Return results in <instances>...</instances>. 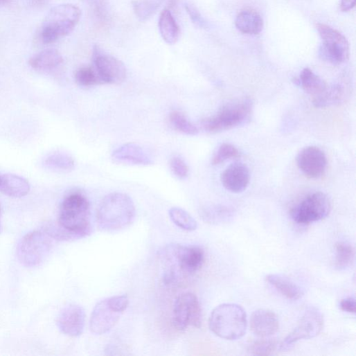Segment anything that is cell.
<instances>
[{
    "label": "cell",
    "mask_w": 356,
    "mask_h": 356,
    "mask_svg": "<svg viewBox=\"0 0 356 356\" xmlns=\"http://www.w3.org/2000/svg\"><path fill=\"white\" fill-rule=\"evenodd\" d=\"M90 204L81 193H73L63 200L57 224L46 227V233L59 241H71L87 237L91 233Z\"/></svg>",
    "instance_id": "cell-1"
},
{
    "label": "cell",
    "mask_w": 356,
    "mask_h": 356,
    "mask_svg": "<svg viewBox=\"0 0 356 356\" xmlns=\"http://www.w3.org/2000/svg\"><path fill=\"white\" fill-rule=\"evenodd\" d=\"M166 260L170 263L164 272L163 281L166 285H175L184 276L199 272L205 262V251L199 246L170 244L163 251Z\"/></svg>",
    "instance_id": "cell-2"
},
{
    "label": "cell",
    "mask_w": 356,
    "mask_h": 356,
    "mask_svg": "<svg viewBox=\"0 0 356 356\" xmlns=\"http://www.w3.org/2000/svg\"><path fill=\"white\" fill-rule=\"evenodd\" d=\"M136 209L132 199L123 193L106 196L97 212L99 228L107 232L117 231L130 226L134 221Z\"/></svg>",
    "instance_id": "cell-3"
},
{
    "label": "cell",
    "mask_w": 356,
    "mask_h": 356,
    "mask_svg": "<svg viewBox=\"0 0 356 356\" xmlns=\"http://www.w3.org/2000/svg\"><path fill=\"white\" fill-rule=\"evenodd\" d=\"M247 317L244 308L235 303H224L216 307L209 319L211 331L226 340L242 337L247 328Z\"/></svg>",
    "instance_id": "cell-4"
},
{
    "label": "cell",
    "mask_w": 356,
    "mask_h": 356,
    "mask_svg": "<svg viewBox=\"0 0 356 356\" xmlns=\"http://www.w3.org/2000/svg\"><path fill=\"white\" fill-rule=\"evenodd\" d=\"M80 10L65 4L53 8L42 25L41 39L44 44H51L70 35L81 18Z\"/></svg>",
    "instance_id": "cell-5"
},
{
    "label": "cell",
    "mask_w": 356,
    "mask_h": 356,
    "mask_svg": "<svg viewBox=\"0 0 356 356\" xmlns=\"http://www.w3.org/2000/svg\"><path fill=\"white\" fill-rule=\"evenodd\" d=\"M129 305L127 295L105 299L94 307L90 319L91 332L100 335L110 331L119 321Z\"/></svg>",
    "instance_id": "cell-6"
},
{
    "label": "cell",
    "mask_w": 356,
    "mask_h": 356,
    "mask_svg": "<svg viewBox=\"0 0 356 356\" xmlns=\"http://www.w3.org/2000/svg\"><path fill=\"white\" fill-rule=\"evenodd\" d=\"M251 114L252 103L244 100L224 107L215 116L204 119L202 125L209 133H218L246 123Z\"/></svg>",
    "instance_id": "cell-7"
},
{
    "label": "cell",
    "mask_w": 356,
    "mask_h": 356,
    "mask_svg": "<svg viewBox=\"0 0 356 356\" xmlns=\"http://www.w3.org/2000/svg\"><path fill=\"white\" fill-rule=\"evenodd\" d=\"M52 239L47 233L39 231L26 235L17 247V257L20 262L29 268L42 265L52 250Z\"/></svg>",
    "instance_id": "cell-8"
},
{
    "label": "cell",
    "mask_w": 356,
    "mask_h": 356,
    "mask_svg": "<svg viewBox=\"0 0 356 356\" xmlns=\"http://www.w3.org/2000/svg\"><path fill=\"white\" fill-rule=\"evenodd\" d=\"M299 82L303 89L312 98L313 105L323 108L340 103L344 90L339 84L329 87L320 77L310 69H304Z\"/></svg>",
    "instance_id": "cell-9"
},
{
    "label": "cell",
    "mask_w": 356,
    "mask_h": 356,
    "mask_svg": "<svg viewBox=\"0 0 356 356\" xmlns=\"http://www.w3.org/2000/svg\"><path fill=\"white\" fill-rule=\"evenodd\" d=\"M331 211L328 197L318 192L306 197L290 212L292 219L298 224L308 225L326 218Z\"/></svg>",
    "instance_id": "cell-10"
},
{
    "label": "cell",
    "mask_w": 356,
    "mask_h": 356,
    "mask_svg": "<svg viewBox=\"0 0 356 356\" xmlns=\"http://www.w3.org/2000/svg\"><path fill=\"white\" fill-rule=\"evenodd\" d=\"M172 324L180 331L189 326L199 328L202 325V310L197 296L190 292L178 296L172 309Z\"/></svg>",
    "instance_id": "cell-11"
},
{
    "label": "cell",
    "mask_w": 356,
    "mask_h": 356,
    "mask_svg": "<svg viewBox=\"0 0 356 356\" xmlns=\"http://www.w3.org/2000/svg\"><path fill=\"white\" fill-rule=\"evenodd\" d=\"M317 29L323 42L319 51L322 60L332 64H340L347 60L349 46L344 36L325 24H317Z\"/></svg>",
    "instance_id": "cell-12"
},
{
    "label": "cell",
    "mask_w": 356,
    "mask_h": 356,
    "mask_svg": "<svg viewBox=\"0 0 356 356\" xmlns=\"http://www.w3.org/2000/svg\"><path fill=\"white\" fill-rule=\"evenodd\" d=\"M323 327L321 312L314 307L307 308L294 330L280 344L281 350H286L301 339H308L317 336Z\"/></svg>",
    "instance_id": "cell-13"
},
{
    "label": "cell",
    "mask_w": 356,
    "mask_h": 356,
    "mask_svg": "<svg viewBox=\"0 0 356 356\" xmlns=\"http://www.w3.org/2000/svg\"><path fill=\"white\" fill-rule=\"evenodd\" d=\"M94 62L102 84H118L126 79L125 66L114 57L96 52Z\"/></svg>",
    "instance_id": "cell-14"
},
{
    "label": "cell",
    "mask_w": 356,
    "mask_h": 356,
    "mask_svg": "<svg viewBox=\"0 0 356 356\" xmlns=\"http://www.w3.org/2000/svg\"><path fill=\"white\" fill-rule=\"evenodd\" d=\"M297 165L303 173L312 179H317L326 172L327 157L324 152L316 146L303 148L296 158Z\"/></svg>",
    "instance_id": "cell-15"
},
{
    "label": "cell",
    "mask_w": 356,
    "mask_h": 356,
    "mask_svg": "<svg viewBox=\"0 0 356 356\" xmlns=\"http://www.w3.org/2000/svg\"><path fill=\"white\" fill-rule=\"evenodd\" d=\"M86 314L80 305L71 304L62 309L57 318L60 331L72 337L80 336L85 326Z\"/></svg>",
    "instance_id": "cell-16"
},
{
    "label": "cell",
    "mask_w": 356,
    "mask_h": 356,
    "mask_svg": "<svg viewBox=\"0 0 356 356\" xmlns=\"http://www.w3.org/2000/svg\"><path fill=\"white\" fill-rule=\"evenodd\" d=\"M222 185L228 191L239 194L243 193L250 182V172L243 163L235 162L230 165L222 174Z\"/></svg>",
    "instance_id": "cell-17"
},
{
    "label": "cell",
    "mask_w": 356,
    "mask_h": 356,
    "mask_svg": "<svg viewBox=\"0 0 356 356\" xmlns=\"http://www.w3.org/2000/svg\"><path fill=\"white\" fill-rule=\"evenodd\" d=\"M251 331L260 337H269L279 329L277 316L271 310L260 309L255 311L250 319Z\"/></svg>",
    "instance_id": "cell-18"
},
{
    "label": "cell",
    "mask_w": 356,
    "mask_h": 356,
    "mask_svg": "<svg viewBox=\"0 0 356 356\" xmlns=\"http://www.w3.org/2000/svg\"><path fill=\"white\" fill-rule=\"evenodd\" d=\"M114 160L129 164L148 166L153 163L146 151L135 143H126L116 149L112 154Z\"/></svg>",
    "instance_id": "cell-19"
},
{
    "label": "cell",
    "mask_w": 356,
    "mask_h": 356,
    "mask_svg": "<svg viewBox=\"0 0 356 356\" xmlns=\"http://www.w3.org/2000/svg\"><path fill=\"white\" fill-rule=\"evenodd\" d=\"M30 191L29 183L24 177L15 174L0 173V193L16 199L27 196Z\"/></svg>",
    "instance_id": "cell-20"
},
{
    "label": "cell",
    "mask_w": 356,
    "mask_h": 356,
    "mask_svg": "<svg viewBox=\"0 0 356 356\" xmlns=\"http://www.w3.org/2000/svg\"><path fill=\"white\" fill-rule=\"evenodd\" d=\"M267 281L280 294L290 300H299L304 293L303 290L289 278L280 274H269Z\"/></svg>",
    "instance_id": "cell-21"
},
{
    "label": "cell",
    "mask_w": 356,
    "mask_h": 356,
    "mask_svg": "<svg viewBox=\"0 0 356 356\" xmlns=\"http://www.w3.org/2000/svg\"><path fill=\"white\" fill-rule=\"evenodd\" d=\"M235 26L242 33L258 35L263 29V20L256 11L248 9L238 15Z\"/></svg>",
    "instance_id": "cell-22"
},
{
    "label": "cell",
    "mask_w": 356,
    "mask_h": 356,
    "mask_svg": "<svg viewBox=\"0 0 356 356\" xmlns=\"http://www.w3.org/2000/svg\"><path fill=\"white\" fill-rule=\"evenodd\" d=\"M63 57L55 49H47L33 56L29 61L30 66L39 71H51L63 63Z\"/></svg>",
    "instance_id": "cell-23"
},
{
    "label": "cell",
    "mask_w": 356,
    "mask_h": 356,
    "mask_svg": "<svg viewBox=\"0 0 356 356\" xmlns=\"http://www.w3.org/2000/svg\"><path fill=\"white\" fill-rule=\"evenodd\" d=\"M159 30L163 41L169 44H175L179 39L180 29L169 10H163L159 20Z\"/></svg>",
    "instance_id": "cell-24"
},
{
    "label": "cell",
    "mask_w": 356,
    "mask_h": 356,
    "mask_svg": "<svg viewBox=\"0 0 356 356\" xmlns=\"http://www.w3.org/2000/svg\"><path fill=\"white\" fill-rule=\"evenodd\" d=\"M200 217L207 224L218 225L226 223L233 218L234 211L224 206H208L200 211Z\"/></svg>",
    "instance_id": "cell-25"
},
{
    "label": "cell",
    "mask_w": 356,
    "mask_h": 356,
    "mask_svg": "<svg viewBox=\"0 0 356 356\" xmlns=\"http://www.w3.org/2000/svg\"><path fill=\"white\" fill-rule=\"evenodd\" d=\"M75 160L68 153L56 152L49 154L44 161L46 168L57 172H69L75 168Z\"/></svg>",
    "instance_id": "cell-26"
},
{
    "label": "cell",
    "mask_w": 356,
    "mask_h": 356,
    "mask_svg": "<svg viewBox=\"0 0 356 356\" xmlns=\"http://www.w3.org/2000/svg\"><path fill=\"white\" fill-rule=\"evenodd\" d=\"M335 267L339 270L350 267L355 260V251L353 245L346 242H338L335 245Z\"/></svg>",
    "instance_id": "cell-27"
},
{
    "label": "cell",
    "mask_w": 356,
    "mask_h": 356,
    "mask_svg": "<svg viewBox=\"0 0 356 356\" xmlns=\"http://www.w3.org/2000/svg\"><path fill=\"white\" fill-rule=\"evenodd\" d=\"M172 222L177 227L186 231H195L198 228L197 222L187 211L180 208H172L168 211Z\"/></svg>",
    "instance_id": "cell-28"
},
{
    "label": "cell",
    "mask_w": 356,
    "mask_h": 356,
    "mask_svg": "<svg viewBox=\"0 0 356 356\" xmlns=\"http://www.w3.org/2000/svg\"><path fill=\"white\" fill-rule=\"evenodd\" d=\"M169 121L173 128L177 132L190 136L199 134L197 127L181 112H172L169 116Z\"/></svg>",
    "instance_id": "cell-29"
},
{
    "label": "cell",
    "mask_w": 356,
    "mask_h": 356,
    "mask_svg": "<svg viewBox=\"0 0 356 356\" xmlns=\"http://www.w3.org/2000/svg\"><path fill=\"white\" fill-rule=\"evenodd\" d=\"M163 0H137L133 2L134 12L141 21L151 17L159 8Z\"/></svg>",
    "instance_id": "cell-30"
},
{
    "label": "cell",
    "mask_w": 356,
    "mask_h": 356,
    "mask_svg": "<svg viewBox=\"0 0 356 356\" xmlns=\"http://www.w3.org/2000/svg\"><path fill=\"white\" fill-rule=\"evenodd\" d=\"M75 80L78 85L83 87H90L102 84L96 69L89 66L78 69L75 73Z\"/></svg>",
    "instance_id": "cell-31"
},
{
    "label": "cell",
    "mask_w": 356,
    "mask_h": 356,
    "mask_svg": "<svg viewBox=\"0 0 356 356\" xmlns=\"http://www.w3.org/2000/svg\"><path fill=\"white\" fill-rule=\"evenodd\" d=\"M258 339L251 343L249 351L253 355L267 356L274 353L278 346V343L273 339Z\"/></svg>",
    "instance_id": "cell-32"
},
{
    "label": "cell",
    "mask_w": 356,
    "mask_h": 356,
    "mask_svg": "<svg viewBox=\"0 0 356 356\" xmlns=\"http://www.w3.org/2000/svg\"><path fill=\"white\" fill-rule=\"evenodd\" d=\"M238 157H240V152L235 146L223 143L215 154L212 163L213 165H219L229 159Z\"/></svg>",
    "instance_id": "cell-33"
},
{
    "label": "cell",
    "mask_w": 356,
    "mask_h": 356,
    "mask_svg": "<svg viewBox=\"0 0 356 356\" xmlns=\"http://www.w3.org/2000/svg\"><path fill=\"white\" fill-rule=\"evenodd\" d=\"M170 168L172 173L179 179L185 180L189 176V166L180 157L175 156L170 159Z\"/></svg>",
    "instance_id": "cell-34"
},
{
    "label": "cell",
    "mask_w": 356,
    "mask_h": 356,
    "mask_svg": "<svg viewBox=\"0 0 356 356\" xmlns=\"http://www.w3.org/2000/svg\"><path fill=\"white\" fill-rule=\"evenodd\" d=\"M339 307L344 312L355 314V299L354 297H348L340 301Z\"/></svg>",
    "instance_id": "cell-35"
},
{
    "label": "cell",
    "mask_w": 356,
    "mask_h": 356,
    "mask_svg": "<svg viewBox=\"0 0 356 356\" xmlns=\"http://www.w3.org/2000/svg\"><path fill=\"white\" fill-rule=\"evenodd\" d=\"M186 10L195 24L199 26H204L205 23L199 11L193 6H186Z\"/></svg>",
    "instance_id": "cell-36"
},
{
    "label": "cell",
    "mask_w": 356,
    "mask_h": 356,
    "mask_svg": "<svg viewBox=\"0 0 356 356\" xmlns=\"http://www.w3.org/2000/svg\"><path fill=\"white\" fill-rule=\"evenodd\" d=\"M356 0H341L340 9L342 12H348L355 6Z\"/></svg>",
    "instance_id": "cell-37"
},
{
    "label": "cell",
    "mask_w": 356,
    "mask_h": 356,
    "mask_svg": "<svg viewBox=\"0 0 356 356\" xmlns=\"http://www.w3.org/2000/svg\"><path fill=\"white\" fill-rule=\"evenodd\" d=\"M8 0H0V5L6 3Z\"/></svg>",
    "instance_id": "cell-38"
},
{
    "label": "cell",
    "mask_w": 356,
    "mask_h": 356,
    "mask_svg": "<svg viewBox=\"0 0 356 356\" xmlns=\"http://www.w3.org/2000/svg\"><path fill=\"white\" fill-rule=\"evenodd\" d=\"M0 233H1V223H0Z\"/></svg>",
    "instance_id": "cell-39"
},
{
    "label": "cell",
    "mask_w": 356,
    "mask_h": 356,
    "mask_svg": "<svg viewBox=\"0 0 356 356\" xmlns=\"http://www.w3.org/2000/svg\"><path fill=\"white\" fill-rule=\"evenodd\" d=\"M39 1H41V0H39Z\"/></svg>",
    "instance_id": "cell-40"
}]
</instances>
